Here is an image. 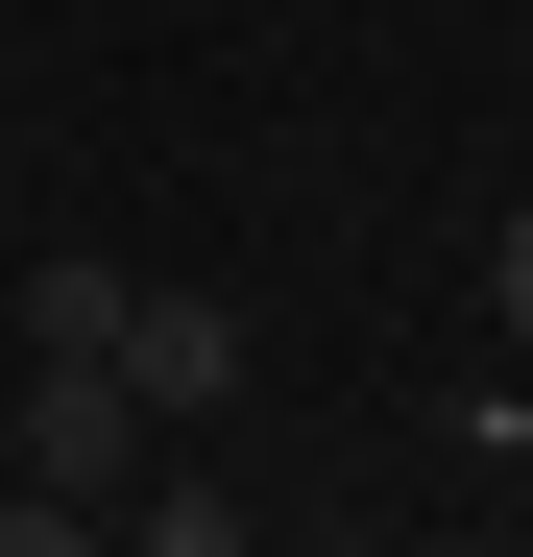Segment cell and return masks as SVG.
<instances>
[{
	"label": "cell",
	"mask_w": 533,
	"mask_h": 557,
	"mask_svg": "<svg viewBox=\"0 0 533 557\" xmlns=\"http://www.w3.org/2000/svg\"><path fill=\"white\" fill-rule=\"evenodd\" d=\"M0 557H122V509H49L25 460H0Z\"/></svg>",
	"instance_id": "cell-5"
},
{
	"label": "cell",
	"mask_w": 533,
	"mask_h": 557,
	"mask_svg": "<svg viewBox=\"0 0 533 557\" xmlns=\"http://www.w3.org/2000/svg\"><path fill=\"white\" fill-rule=\"evenodd\" d=\"M122 557H266V533H243V485H219V460H146V509H122Z\"/></svg>",
	"instance_id": "cell-3"
},
{
	"label": "cell",
	"mask_w": 533,
	"mask_h": 557,
	"mask_svg": "<svg viewBox=\"0 0 533 557\" xmlns=\"http://www.w3.org/2000/svg\"><path fill=\"white\" fill-rule=\"evenodd\" d=\"M122 388L195 436V412H243V292H122Z\"/></svg>",
	"instance_id": "cell-2"
},
{
	"label": "cell",
	"mask_w": 533,
	"mask_h": 557,
	"mask_svg": "<svg viewBox=\"0 0 533 557\" xmlns=\"http://www.w3.org/2000/svg\"><path fill=\"white\" fill-rule=\"evenodd\" d=\"M122 292H146V267H98V243H49V267H25V339H98V363H122Z\"/></svg>",
	"instance_id": "cell-4"
},
{
	"label": "cell",
	"mask_w": 533,
	"mask_h": 557,
	"mask_svg": "<svg viewBox=\"0 0 533 557\" xmlns=\"http://www.w3.org/2000/svg\"><path fill=\"white\" fill-rule=\"evenodd\" d=\"M0 460H25L49 509H146V460H170V412L122 388L98 339H25V412H0Z\"/></svg>",
	"instance_id": "cell-1"
},
{
	"label": "cell",
	"mask_w": 533,
	"mask_h": 557,
	"mask_svg": "<svg viewBox=\"0 0 533 557\" xmlns=\"http://www.w3.org/2000/svg\"><path fill=\"white\" fill-rule=\"evenodd\" d=\"M412 557H485V533H412Z\"/></svg>",
	"instance_id": "cell-7"
},
{
	"label": "cell",
	"mask_w": 533,
	"mask_h": 557,
	"mask_svg": "<svg viewBox=\"0 0 533 557\" xmlns=\"http://www.w3.org/2000/svg\"><path fill=\"white\" fill-rule=\"evenodd\" d=\"M509 339H533V219H509Z\"/></svg>",
	"instance_id": "cell-6"
}]
</instances>
